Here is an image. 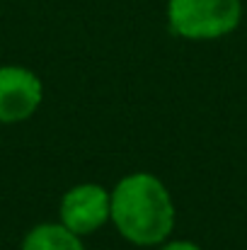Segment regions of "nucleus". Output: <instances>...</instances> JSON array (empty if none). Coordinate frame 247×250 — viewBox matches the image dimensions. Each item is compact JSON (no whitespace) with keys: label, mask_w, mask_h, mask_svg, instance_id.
Masks as SVG:
<instances>
[{"label":"nucleus","mask_w":247,"mask_h":250,"mask_svg":"<svg viewBox=\"0 0 247 250\" xmlns=\"http://www.w3.org/2000/svg\"><path fill=\"white\" fill-rule=\"evenodd\" d=\"M174 199L160 177L146 170L124 175L112 187V226L138 248H155L172 236Z\"/></svg>","instance_id":"nucleus-1"},{"label":"nucleus","mask_w":247,"mask_h":250,"mask_svg":"<svg viewBox=\"0 0 247 250\" xmlns=\"http://www.w3.org/2000/svg\"><path fill=\"white\" fill-rule=\"evenodd\" d=\"M58 221L76 236H92L112 221V189L99 182H78L58 202Z\"/></svg>","instance_id":"nucleus-3"},{"label":"nucleus","mask_w":247,"mask_h":250,"mask_svg":"<svg viewBox=\"0 0 247 250\" xmlns=\"http://www.w3.org/2000/svg\"><path fill=\"white\" fill-rule=\"evenodd\" d=\"M167 27L174 37L189 42L221 39L238 29L243 20L240 0H167Z\"/></svg>","instance_id":"nucleus-2"},{"label":"nucleus","mask_w":247,"mask_h":250,"mask_svg":"<svg viewBox=\"0 0 247 250\" xmlns=\"http://www.w3.org/2000/svg\"><path fill=\"white\" fill-rule=\"evenodd\" d=\"M19 250H85V246L80 236L68 231L61 221H44L24 233Z\"/></svg>","instance_id":"nucleus-5"},{"label":"nucleus","mask_w":247,"mask_h":250,"mask_svg":"<svg viewBox=\"0 0 247 250\" xmlns=\"http://www.w3.org/2000/svg\"><path fill=\"white\" fill-rule=\"evenodd\" d=\"M44 102L41 78L17 63L0 66V124H19L39 112Z\"/></svg>","instance_id":"nucleus-4"},{"label":"nucleus","mask_w":247,"mask_h":250,"mask_svg":"<svg viewBox=\"0 0 247 250\" xmlns=\"http://www.w3.org/2000/svg\"><path fill=\"white\" fill-rule=\"evenodd\" d=\"M153 250H204L201 246H196L194 241H165L160 246H155Z\"/></svg>","instance_id":"nucleus-6"}]
</instances>
